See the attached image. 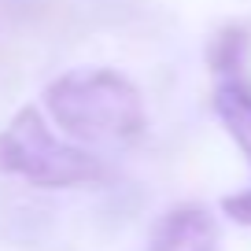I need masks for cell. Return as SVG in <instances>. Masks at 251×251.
Returning a JSON list of instances; mask_svg holds the SVG:
<instances>
[{"mask_svg":"<svg viewBox=\"0 0 251 251\" xmlns=\"http://www.w3.org/2000/svg\"><path fill=\"white\" fill-rule=\"evenodd\" d=\"M0 170L37 188H78L107 177L100 159L55 137L37 107H23L0 129Z\"/></svg>","mask_w":251,"mask_h":251,"instance_id":"cell-2","label":"cell"},{"mask_svg":"<svg viewBox=\"0 0 251 251\" xmlns=\"http://www.w3.org/2000/svg\"><path fill=\"white\" fill-rule=\"evenodd\" d=\"M144 251H222V226L203 203H177L151 222Z\"/></svg>","mask_w":251,"mask_h":251,"instance_id":"cell-4","label":"cell"},{"mask_svg":"<svg viewBox=\"0 0 251 251\" xmlns=\"http://www.w3.org/2000/svg\"><path fill=\"white\" fill-rule=\"evenodd\" d=\"M45 111L67 137L100 148L137 144L148 129L141 89L111 67H78L48 81Z\"/></svg>","mask_w":251,"mask_h":251,"instance_id":"cell-1","label":"cell"},{"mask_svg":"<svg viewBox=\"0 0 251 251\" xmlns=\"http://www.w3.org/2000/svg\"><path fill=\"white\" fill-rule=\"evenodd\" d=\"M211 111L240 155L251 163V63L211 71ZM222 211L240 226H251V188L222 200Z\"/></svg>","mask_w":251,"mask_h":251,"instance_id":"cell-3","label":"cell"}]
</instances>
